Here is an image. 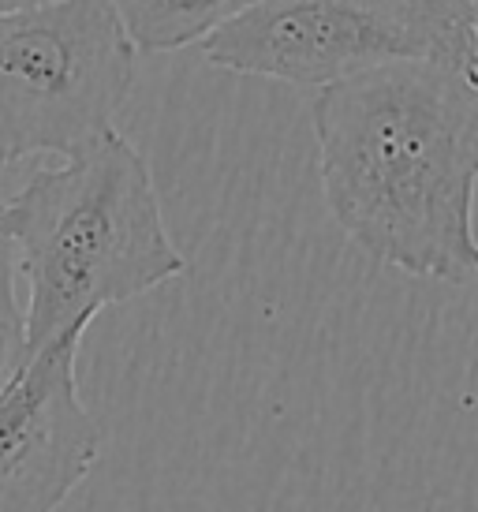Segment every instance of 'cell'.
I'll list each match as a JSON object with an SVG mask.
<instances>
[{"label":"cell","mask_w":478,"mask_h":512,"mask_svg":"<svg viewBox=\"0 0 478 512\" xmlns=\"http://www.w3.org/2000/svg\"><path fill=\"white\" fill-rule=\"evenodd\" d=\"M322 195L381 266L467 285L478 277V79L441 60H396L314 94Z\"/></svg>","instance_id":"obj_1"},{"label":"cell","mask_w":478,"mask_h":512,"mask_svg":"<svg viewBox=\"0 0 478 512\" xmlns=\"http://www.w3.org/2000/svg\"><path fill=\"white\" fill-rule=\"evenodd\" d=\"M4 232L30 288L23 359L86 333L105 307L187 270L169 240L150 165L116 128L64 169H38L4 199Z\"/></svg>","instance_id":"obj_2"},{"label":"cell","mask_w":478,"mask_h":512,"mask_svg":"<svg viewBox=\"0 0 478 512\" xmlns=\"http://www.w3.org/2000/svg\"><path fill=\"white\" fill-rule=\"evenodd\" d=\"M135 86L116 0H53L0 19V165L83 154Z\"/></svg>","instance_id":"obj_3"},{"label":"cell","mask_w":478,"mask_h":512,"mask_svg":"<svg viewBox=\"0 0 478 512\" xmlns=\"http://www.w3.org/2000/svg\"><path fill=\"white\" fill-rule=\"evenodd\" d=\"M202 57L236 75L325 86L434 49L385 0H258L202 42Z\"/></svg>","instance_id":"obj_4"},{"label":"cell","mask_w":478,"mask_h":512,"mask_svg":"<svg viewBox=\"0 0 478 512\" xmlns=\"http://www.w3.org/2000/svg\"><path fill=\"white\" fill-rule=\"evenodd\" d=\"M83 333L19 363L0 389V512H57L101 453V427L79 397Z\"/></svg>","instance_id":"obj_5"},{"label":"cell","mask_w":478,"mask_h":512,"mask_svg":"<svg viewBox=\"0 0 478 512\" xmlns=\"http://www.w3.org/2000/svg\"><path fill=\"white\" fill-rule=\"evenodd\" d=\"M258 0H116V12L135 53H172L202 45L217 27Z\"/></svg>","instance_id":"obj_6"},{"label":"cell","mask_w":478,"mask_h":512,"mask_svg":"<svg viewBox=\"0 0 478 512\" xmlns=\"http://www.w3.org/2000/svg\"><path fill=\"white\" fill-rule=\"evenodd\" d=\"M434 49V60L478 79V12L475 0H385Z\"/></svg>","instance_id":"obj_7"},{"label":"cell","mask_w":478,"mask_h":512,"mask_svg":"<svg viewBox=\"0 0 478 512\" xmlns=\"http://www.w3.org/2000/svg\"><path fill=\"white\" fill-rule=\"evenodd\" d=\"M23 307L15 296V251L4 232V199H0V389L23 363Z\"/></svg>","instance_id":"obj_8"},{"label":"cell","mask_w":478,"mask_h":512,"mask_svg":"<svg viewBox=\"0 0 478 512\" xmlns=\"http://www.w3.org/2000/svg\"><path fill=\"white\" fill-rule=\"evenodd\" d=\"M42 4H53V0H0V19H4V15L30 12V8H42Z\"/></svg>","instance_id":"obj_9"},{"label":"cell","mask_w":478,"mask_h":512,"mask_svg":"<svg viewBox=\"0 0 478 512\" xmlns=\"http://www.w3.org/2000/svg\"><path fill=\"white\" fill-rule=\"evenodd\" d=\"M475 12H478V0H475Z\"/></svg>","instance_id":"obj_10"}]
</instances>
